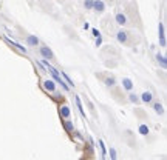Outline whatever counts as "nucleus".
<instances>
[{"label": "nucleus", "instance_id": "f257e3e1", "mask_svg": "<svg viewBox=\"0 0 167 160\" xmlns=\"http://www.w3.org/2000/svg\"><path fill=\"white\" fill-rule=\"evenodd\" d=\"M41 65H42V66H45V68H46V69H48V71L51 73L53 79L56 80V82H57V83H59V85H60V86H62V88H64L65 91H68V89H70V86H68V85H67V83H65L64 80L60 79V74H59V73H57V71H56V69H54V68H53V66H51V65H50V63H48L46 60H42Z\"/></svg>", "mask_w": 167, "mask_h": 160}, {"label": "nucleus", "instance_id": "f03ea898", "mask_svg": "<svg viewBox=\"0 0 167 160\" xmlns=\"http://www.w3.org/2000/svg\"><path fill=\"white\" fill-rule=\"evenodd\" d=\"M59 113H60V117H64V119H70L71 117V111H70L68 105H62L60 109H59Z\"/></svg>", "mask_w": 167, "mask_h": 160}, {"label": "nucleus", "instance_id": "7ed1b4c3", "mask_svg": "<svg viewBox=\"0 0 167 160\" xmlns=\"http://www.w3.org/2000/svg\"><path fill=\"white\" fill-rule=\"evenodd\" d=\"M93 9H94L96 12H104L105 3H104L102 0H94V2H93Z\"/></svg>", "mask_w": 167, "mask_h": 160}, {"label": "nucleus", "instance_id": "20e7f679", "mask_svg": "<svg viewBox=\"0 0 167 160\" xmlns=\"http://www.w3.org/2000/svg\"><path fill=\"white\" fill-rule=\"evenodd\" d=\"M43 88H45L46 91H50V92H54V91H56V83H54L53 80L46 79V80H43Z\"/></svg>", "mask_w": 167, "mask_h": 160}, {"label": "nucleus", "instance_id": "39448f33", "mask_svg": "<svg viewBox=\"0 0 167 160\" xmlns=\"http://www.w3.org/2000/svg\"><path fill=\"white\" fill-rule=\"evenodd\" d=\"M41 54H42V56H43V57H45V59H48V60L54 57V54H53V51H51V49H50L48 46H43V48H42V49H41Z\"/></svg>", "mask_w": 167, "mask_h": 160}, {"label": "nucleus", "instance_id": "423d86ee", "mask_svg": "<svg viewBox=\"0 0 167 160\" xmlns=\"http://www.w3.org/2000/svg\"><path fill=\"white\" fill-rule=\"evenodd\" d=\"M160 45L166 46V36H164V25L160 22Z\"/></svg>", "mask_w": 167, "mask_h": 160}, {"label": "nucleus", "instance_id": "0eeeda50", "mask_svg": "<svg viewBox=\"0 0 167 160\" xmlns=\"http://www.w3.org/2000/svg\"><path fill=\"white\" fill-rule=\"evenodd\" d=\"M141 99H142V102H144V103H152V100H153V96H152V92L146 91V92H142Z\"/></svg>", "mask_w": 167, "mask_h": 160}, {"label": "nucleus", "instance_id": "6e6552de", "mask_svg": "<svg viewBox=\"0 0 167 160\" xmlns=\"http://www.w3.org/2000/svg\"><path fill=\"white\" fill-rule=\"evenodd\" d=\"M116 39L119 40V42H121V43H127V33H125V31H122V29H121V31H118V34H116Z\"/></svg>", "mask_w": 167, "mask_h": 160}, {"label": "nucleus", "instance_id": "1a4fd4ad", "mask_svg": "<svg viewBox=\"0 0 167 160\" xmlns=\"http://www.w3.org/2000/svg\"><path fill=\"white\" fill-rule=\"evenodd\" d=\"M26 43H28L30 46H36V45H39V39H37L36 36H28V37H26Z\"/></svg>", "mask_w": 167, "mask_h": 160}, {"label": "nucleus", "instance_id": "9d476101", "mask_svg": "<svg viewBox=\"0 0 167 160\" xmlns=\"http://www.w3.org/2000/svg\"><path fill=\"white\" fill-rule=\"evenodd\" d=\"M122 86L125 88V91H131L133 89V82L130 79H124L122 80Z\"/></svg>", "mask_w": 167, "mask_h": 160}, {"label": "nucleus", "instance_id": "9b49d317", "mask_svg": "<svg viewBox=\"0 0 167 160\" xmlns=\"http://www.w3.org/2000/svg\"><path fill=\"white\" fill-rule=\"evenodd\" d=\"M116 23H119V25H125L127 23L125 14H116Z\"/></svg>", "mask_w": 167, "mask_h": 160}, {"label": "nucleus", "instance_id": "f8f14e48", "mask_svg": "<svg viewBox=\"0 0 167 160\" xmlns=\"http://www.w3.org/2000/svg\"><path fill=\"white\" fill-rule=\"evenodd\" d=\"M76 105H78V109H79L81 116H82L84 119H85V111H84V108H82V103H81V99H79V96H76Z\"/></svg>", "mask_w": 167, "mask_h": 160}, {"label": "nucleus", "instance_id": "ddd939ff", "mask_svg": "<svg viewBox=\"0 0 167 160\" xmlns=\"http://www.w3.org/2000/svg\"><path fill=\"white\" fill-rule=\"evenodd\" d=\"M153 108H155V111H156L158 114H163V113H164V108H163V105H161L160 102L153 103Z\"/></svg>", "mask_w": 167, "mask_h": 160}, {"label": "nucleus", "instance_id": "4468645a", "mask_svg": "<svg viewBox=\"0 0 167 160\" xmlns=\"http://www.w3.org/2000/svg\"><path fill=\"white\" fill-rule=\"evenodd\" d=\"M156 59H158V62H160V63H161V66H163V68H166V66H167L166 57H164V56H163V54H158V56H156Z\"/></svg>", "mask_w": 167, "mask_h": 160}, {"label": "nucleus", "instance_id": "2eb2a0df", "mask_svg": "<svg viewBox=\"0 0 167 160\" xmlns=\"http://www.w3.org/2000/svg\"><path fill=\"white\" fill-rule=\"evenodd\" d=\"M8 40V42H9V43H11V45H12V46H16V48H19V49H20V51H22V52H23V54H25V52H26V49H25V48H23V46H22V45H19V43H16V42H12V40H9V39H6Z\"/></svg>", "mask_w": 167, "mask_h": 160}, {"label": "nucleus", "instance_id": "dca6fc26", "mask_svg": "<svg viewBox=\"0 0 167 160\" xmlns=\"http://www.w3.org/2000/svg\"><path fill=\"white\" fill-rule=\"evenodd\" d=\"M139 132H141L142 136L149 134V126H147V125H141V126H139Z\"/></svg>", "mask_w": 167, "mask_h": 160}, {"label": "nucleus", "instance_id": "f3484780", "mask_svg": "<svg viewBox=\"0 0 167 160\" xmlns=\"http://www.w3.org/2000/svg\"><path fill=\"white\" fill-rule=\"evenodd\" d=\"M62 76H64V79L67 80V85H68V86H74V83H73V80L70 79V77H68V76H67L65 73H62Z\"/></svg>", "mask_w": 167, "mask_h": 160}, {"label": "nucleus", "instance_id": "a211bd4d", "mask_svg": "<svg viewBox=\"0 0 167 160\" xmlns=\"http://www.w3.org/2000/svg\"><path fill=\"white\" fill-rule=\"evenodd\" d=\"M93 2H94V0H85V2H84L85 9H91V8H93Z\"/></svg>", "mask_w": 167, "mask_h": 160}, {"label": "nucleus", "instance_id": "6ab92c4d", "mask_svg": "<svg viewBox=\"0 0 167 160\" xmlns=\"http://www.w3.org/2000/svg\"><path fill=\"white\" fill-rule=\"evenodd\" d=\"M105 83H107L108 86H115V83H116V80L113 79V77H107V80H105Z\"/></svg>", "mask_w": 167, "mask_h": 160}, {"label": "nucleus", "instance_id": "aec40b11", "mask_svg": "<svg viewBox=\"0 0 167 160\" xmlns=\"http://www.w3.org/2000/svg\"><path fill=\"white\" fill-rule=\"evenodd\" d=\"M99 145H101V151H102V157H105V154H107V151H105V145H104V142H102V140H99Z\"/></svg>", "mask_w": 167, "mask_h": 160}, {"label": "nucleus", "instance_id": "412c9836", "mask_svg": "<svg viewBox=\"0 0 167 160\" xmlns=\"http://www.w3.org/2000/svg\"><path fill=\"white\" fill-rule=\"evenodd\" d=\"M65 128H67V131H71V129H73V123H71V122H67V123H65Z\"/></svg>", "mask_w": 167, "mask_h": 160}, {"label": "nucleus", "instance_id": "4be33fe9", "mask_svg": "<svg viewBox=\"0 0 167 160\" xmlns=\"http://www.w3.org/2000/svg\"><path fill=\"white\" fill-rule=\"evenodd\" d=\"M101 45H102V37L98 36V37H96V46H101Z\"/></svg>", "mask_w": 167, "mask_h": 160}, {"label": "nucleus", "instance_id": "5701e85b", "mask_svg": "<svg viewBox=\"0 0 167 160\" xmlns=\"http://www.w3.org/2000/svg\"><path fill=\"white\" fill-rule=\"evenodd\" d=\"M130 100H131L133 103H136V102H138V97H136L135 94H130Z\"/></svg>", "mask_w": 167, "mask_h": 160}, {"label": "nucleus", "instance_id": "b1692460", "mask_svg": "<svg viewBox=\"0 0 167 160\" xmlns=\"http://www.w3.org/2000/svg\"><path fill=\"white\" fill-rule=\"evenodd\" d=\"M110 156H112V159H116V153H115V149H113V148L110 149Z\"/></svg>", "mask_w": 167, "mask_h": 160}, {"label": "nucleus", "instance_id": "393cba45", "mask_svg": "<svg viewBox=\"0 0 167 160\" xmlns=\"http://www.w3.org/2000/svg\"><path fill=\"white\" fill-rule=\"evenodd\" d=\"M91 31H93V36H94V37H98V36H101V33H99L98 29H91Z\"/></svg>", "mask_w": 167, "mask_h": 160}]
</instances>
